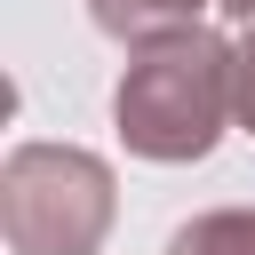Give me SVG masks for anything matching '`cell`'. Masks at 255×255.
I'll list each match as a JSON object with an SVG mask.
<instances>
[{"instance_id":"8992f818","label":"cell","mask_w":255,"mask_h":255,"mask_svg":"<svg viewBox=\"0 0 255 255\" xmlns=\"http://www.w3.org/2000/svg\"><path fill=\"white\" fill-rule=\"evenodd\" d=\"M223 8H231V16H247V24H255V0H223Z\"/></svg>"},{"instance_id":"3957f363","label":"cell","mask_w":255,"mask_h":255,"mask_svg":"<svg viewBox=\"0 0 255 255\" xmlns=\"http://www.w3.org/2000/svg\"><path fill=\"white\" fill-rule=\"evenodd\" d=\"M88 16L112 32V40H167V32H183L191 16H199V0H88Z\"/></svg>"},{"instance_id":"7a4b0ae2","label":"cell","mask_w":255,"mask_h":255,"mask_svg":"<svg viewBox=\"0 0 255 255\" xmlns=\"http://www.w3.org/2000/svg\"><path fill=\"white\" fill-rule=\"evenodd\" d=\"M0 231L16 255H96L112 231V167L72 143H24L0 167Z\"/></svg>"},{"instance_id":"5b68a950","label":"cell","mask_w":255,"mask_h":255,"mask_svg":"<svg viewBox=\"0 0 255 255\" xmlns=\"http://www.w3.org/2000/svg\"><path fill=\"white\" fill-rule=\"evenodd\" d=\"M231 112L247 120V135H255V32L239 40V72H231Z\"/></svg>"},{"instance_id":"6da1fadb","label":"cell","mask_w":255,"mask_h":255,"mask_svg":"<svg viewBox=\"0 0 255 255\" xmlns=\"http://www.w3.org/2000/svg\"><path fill=\"white\" fill-rule=\"evenodd\" d=\"M231 72H239V48H223L199 24H183L167 40H143V56L128 64V80L112 96V120H120L128 151L207 159L223 120H231Z\"/></svg>"},{"instance_id":"277c9868","label":"cell","mask_w":255,"mask_h":255,"mask_svg":"<svg viewBox=\"0 0 255 255\" xmlns=\"http://www.w3.org/2000/svg\"><path fill=\"white\" fill-rule=\"evenodd\" d=\"M167 255H255V207H215V215H191Z\"/></svg>"}]
</instances>
